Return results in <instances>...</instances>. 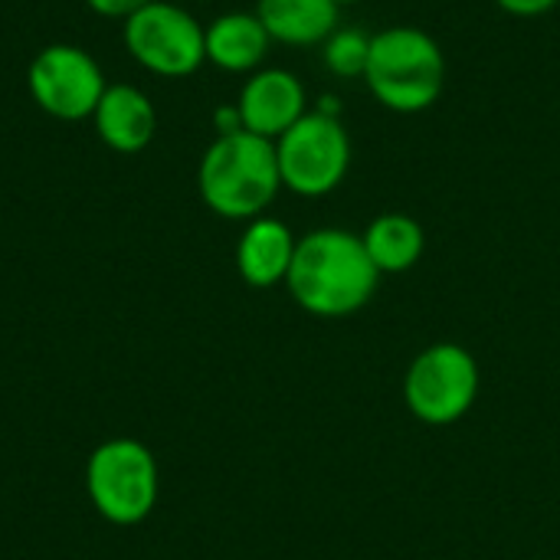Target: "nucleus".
I'll use <instances>...</instances> for the list:
<instances>
[{"mask_svg": "<svg viewBox=\"0 0 560 560\" xmlns=\"http://www.w3.org/2000/svg\"><path fill=\"white\" fill-rule=\"evenodd\" d=\"M381 285L364 240L341 226H322L299 240L285 279L292 302L315 318H348L361 312Z\"/></svg>", "mask_w": 560, "mask_h": 560, "instance_id": "nucleus-1", "label": "nucleus"}, {"mask_svg": "<svg viewBox=\"0 0 560 560\" xmlns=\"http://www.w3.org/2000/svg\"><path fill=\"white\" fill-rule=\"evenodd\" d=\"M200 200L223 220L262 217L282 190L276 141L253 131L217 135L197 167Z\"/></svg>", "mask_w": 560, "mask_h": 560, "instance_id": "nucleus-2", "label": "nucleus"}, {"mask_svg": "<svg viewBox=\"0 0 560 560\" xmlns=\"http://www.w3.org/2000/svg\"><path fill=\"white\" fill-rule=\"evenodd\" d=\"M443 82L446 56L427 30L397 23L371 36L364 85L384 108L397 115L427 112L436 105Z\"/></svg>", "mask_w": 560, "mask_h": 560, "instance_id": "nucleus-3", "label": "nucleus"}, {"mask_svg": "<svg viewBox=\"0 0 560 560\" xmlns=\"http://www.w3.org/2000/svg\"><path fill=\"white\" fill-rule=\"evenodd\" d=\"M85 492L92 509L118 528L151 518L161 495V469L141 440L115 436L98 443L85 463Z\"/></svg>", "mask_w": 560, "mask_h": 560, "instance_id": "nucleus-4", "label": "nucleus"}, {"mask_svg": "<svg viewBox=\"0 0 560 560\" xmlns=\"http://www.w3.org/2000/svg\"><path fill=\"white\" fill-rule=\"evenodd\" d=\"M482 371L469 348L436 341L423 348L404 374V404L427 427L459 423L479 400Z\"/></svg>", "mask_w": 560, "mask_h": 560, "instance_id": "nucleus-5", "label": "nucleus"}, {"mask_svg": "<svg viewBox=\"0 0 560 560\" xmlns=\"http://www.w3.org/2000/svg\"><path fill=\"white\" fill-rule=\"evenodd\" d=\"M282 187L299 197H328L351 171V135L341 118L308 108L282 138H276Z\"/></svg>", "mask_w": 560, "mask_h": 560, "instance_id": "nucleus-6", "label": "nucleus"}, {"mask_svg": "<svg viewBox=\"0 0 560 560\" xmlns=\"http://www.w3.org/2000/svg\"><path fill=\"white\" fill-rule=\"evenodd\" d=\"M125 49L131 59L164 79L194 75L207 62V26L177 0H154L125 20Z\"/></svg>", "mask_w": 560, "mask_h": 560, "instance_id": "nucleus-7", "label": "nucleus"}, {"mask_svg": "<svg viewBox=\"0 0 560 560\" xmlns=\"http://www.w3.org/2000/svg\"><path fill=\"white\" fill-rule=\"evenodd\" d=\"M26 89L46 115L59 121H82L92 118L108 82L92 52L72 43H49L33 56Z\"/></svg>", "mask_w": 560, "mask_h": 560, "instance_id": "nucleus-8", "label": "nucleus"}, {"mask_svg": "<svg viewBox=\"0 0 560 560\" xmlns=\"http://www.w3.org/2000/svg\"><path fill=\"white\" fill-rule=\"evenodd\" d=\"M236 108L243 115L246 131L276 141L308 112V92L295 72L269 66L249 72V79L240 89Z\"/></svg>", "mask_w": 560, "mask_h": 560, "instance_id": "nucleus-9", "label": "nucleus"}, {"mask_svg": "<svg viewBox=\"0 0 560 560\" xmlns=\"http://www.w3.org/2000/svg\"><path fill=\"white\" fill-rule=\"evenodd\" d=\"M95 135L102 144H108L118 154H138L154 141L158 131V112L151 98L128 82H115L102 92L95 112H92Z\"/></svg>", "mask_w": 560, "mask_h": 560, "instance_id": "nucleus-10", "label": "nucleus"}, {"mask_svg": "<svg viewBox=\"0 0 560 560\" xmlns=\"http://www.w3.org/2000/svg\"><path fill=\"white\" fill-rule=\"evenodd\" d=\"M295 233L276 217H256L246 223L236 243V272L249 289H276L285 285L292 259H295Z\"/></svg>", "mask_w": 560, "mask_h": 560, "instance_id": "nucleus-11", "label": "nucleus"}, {"mask_svg": "<svg viewBox=\"0 0 560 560\" xmlns=\"http://www.w3.org/2000/svg\"><path fill=\"white\" fill-rule=\"evenodd\" d=\"M272 36L262 20L246 10L220 13L207 26V62L223 72H256L269 56Z\"/></svg>", "mask_w": 560, "mask_h": 560, "instance_id": "nucleus-12", "label": "nucleus"}, {"mask_svg": "<svg viewBox=\"0 0 560 560\" xmlns=\"http://www.w3.org/2000/svg\"><path fill=\"white\" fill-rule=\"evenodd\" d=\"M256 16L272 43L322 46L338 30L341 7L335 0H259Z\"/></svg>", "mask_w": 560, "mask_h": 560, "instance_id": "nucleus-13", "label": "nucleus"}, {"mask_svg": "<svg viewBox=\"0 0 560 560\" xmlns=\"http://www.w3.org/2000/svg\"><path fill=\"white\" fill-rule=\"evenodd\" d=\"M364 249L371 256V262L377 266L381 276H400L410 272L427 249V233L423 226L407 217V213H381L368 223V230L361 233Z\"/></svg>", "mask_w": 560, "mask_h": 560, "instance_id": "nucleus-14", "label": "nucleus"}, {"mask_svg": "<svg viewBox=\"0 0 560 560\" xmlns=\"http://www.w3.org/2000/svg\"><path fill=\"white\" fill-rule=\"evenodd\" d=\"M371 56V36L358 26H338L325 43H322V59L328 72L341 79H364Z\"/></svg>", "mask_w": 560, "mask_h": 560, "instance_id": "nucleus-15", "label": "nucleus"}, {"mask_svg": "<svg viewBox=\"0 0 560 560\" xmlns=\"http://www.w3.org/2000/svg\"><path fill=\"white\" fill-rule=\"evenodd\" d=\"M89 3V10L92 13H98V16H108V20H128V16H135L138 10H144L148 3H154V0H85Z\"/></svg>", "mask_w": 560, "mask_h": 560, "instance_id": "nucleus-16", "label": "nucleus"}, {"mask_svg": "<svg viewBox=\"0 0 560 560\" xmlns=\"http://www.w3.org/2000/svg\"><path fill=\"white\" fill-rule=\"evenodd\" d=\"M495 3L512 16H541V13L555 10L560 0H495Z\"/></svg>", "mask_w": 560, "mask_h": 560, "instance_id": "nucleus-17", "label": "nucleus"}, {"mask_svg": "<svg viewBox=\"0 0 560 560\" xmlns=\"http://www.w3.org/2000/svg\"><path fill=\"white\" fill-rule=\"evenodd\" d=\"M213 128H217V135H236V131H246V128H243V115H240L236 102H233V105H220V108L213 112Z\"/></svg>", "mask_w": 560, "mask_h": 560, "instance_id": "nucleus-18", "label": "nucleus"}, {"mask_svg": "<svg viewBox=\"0 0 560 560\" xmlns=\"http://www.w3.org/2000/svg\"><path fill=\"white\" fill-rule=\"evenodd\" d=\"M315 112H322V115H328V118H341V98L338 95H331V92H325V95H318V102H315Z\"/></svg>", "mask_w": 560, "mask_h": 560, "instance_id": "nucleus-19", "label": "nucleus"}, {"mask_svg": "<svg viewBox=\"0 0 560 560\" xmlns=\"http://www.w3.org/2000/svg\"><path fill=\"white\" fill-rule=\"evenodd\" d=\"M338 7H351V3H361V0H335Z\"/></svg>", "mask_w": 560, "mask_h": 560, "instance_id": "nucleus-20", "label": "nucleus"}]
</instances>
